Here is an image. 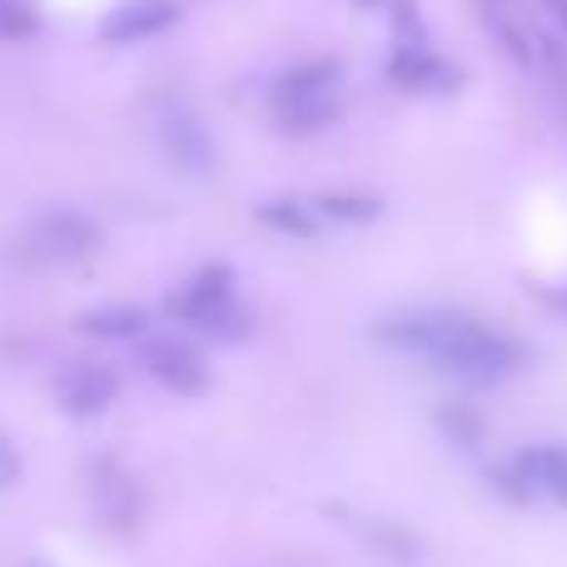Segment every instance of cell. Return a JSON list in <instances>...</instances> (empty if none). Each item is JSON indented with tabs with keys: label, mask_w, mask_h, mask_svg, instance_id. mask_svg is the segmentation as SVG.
I'll use <instances>...</instances> for the list:
<instances>
[{
	"label": "cell",
	"mask_w": 567,
	"mask_h": 567,
	"mask_svg": "<svg viewBox=\"0 0 567 567\" xmlns=\"http://www.w3.org/2000/svg\"><path fill=\"white\" fill-rule=\"evenodd\" d=\"M379 339L389 349L423 353L439 369L468 373V379H503L523 363L518 339H508L503 329H488L478 319L463 313H409V319H389L379 329Z\"/></svg>",
	"instance_id": "6da1fadb"
},
{
	"label": "cell",
	"mask_w": 567,
	"mask_h": 567,
	"mask_svg": "<svg viewBox=\"0 0 567 567\" xmlns=\"http://www.w3.org/2000/svg\"><path fill=\"white\" fill-rule=\"evenodd\" d=\"M235 309V269L229 265H209L199 269L185 289L169 299V313L185 323H199V329H219Z\"/></svg>",
	"instance_id": "7a4b0ae2"
},
{
	"label": "cell",
	"mask_w": 567,
	"mask_h": 567,
	"mask_svg": "<svg viewBox=\"0 0 567 567\" xmlns=\"http://www.w3.org/2000/svg\"><path fill=\"white\" fill-rule=\"evenodd\" d=\"M115 393H120V373L105 369V363H70L55 379V403L65 413H75V419L105 413L115 403Z\"/></svg>",
	"instance_id": "3957f363"
},
{
	"label": "cell",
	"mask_w": 567,
	"mask_h": 567,
	"mask_svg": "<svg viewBox=\"0 0 567 567\" xmlns=\"http://www.w3.org/2000/svg\"><path fill=\"white\" fill-rule=\"evenodd\" d=\"M140 359H145L150 379H159L169 393H205V383H209L205 353L185 339H150Z\"/></svg>",
	"instance_id": "277c9868"
},
{
	"label": "cell",
	"mask_w": 567,
	"mask_h": 567,
	"mask_svg": "<svg viewBox=\"0 0 567 567\" xmlns=\"http://www.w3.org/2000/svg\"><path fill=\"white\" fill-rule=\"evenodd\" d=\"M30 239L45 259H85L100 245V229L90 215L80 209H45V215L30 225Z\"/></svg>",
	"instance_id": "5b68a950"
},
{
	"label": "cell",
	"mask_w": 567,
	"mask_h": 567,
	"mask_svg": "<svg viewBox=\"0 0 567 567\" xmlns=\"http://www.w3.org/2000/svg\"><path fill=\"white\" fill-rule=\"evenodd\" d=\"M169 25H175V0H125L105 16L100 35L110 45H140V40H155Z\"/></svg>",
	"instance_id": "8992f818"
},
{
	"label": "cell",
	"mask_w": 567,
	"mask_h": 567,
	"mask_svg": "<svg viewBox=\"0 0 567 567\" xmlns=\"http://www.w3.org/2000/svg\"><path fill=\"white\" fill-rule=\"evenodd\" d=\"M333 85H339V60H303V65L284 70L275 80V105L289 110V105H303V100H323L333 95Z\"/></svg>",
	"instance_id": "52a82bcc"
},
{
	"label": "cell",
	"mask_w": 567,
	"mask_h": 567,
	"mask_svg": "<svg viewBox=\"0 0 567 567\" xmlns=\"http://www.w3.org/2000/svg\"><path fill=\"white\" fill-rule=\"evenodd\" d=\"M528 493H553V498L567 503V449H528L513 463Z\"/></svg>",
	"instance_id": "ba28073f"
},
{
	"label": "cell",
	"mask_w": 567,
	"mask_h": 567,
	"mask_svg": "<svg viewBox=\"0 0 567 567\" xmlns=\"http://www.w3.org/2000/svg\"><path fill=\"white\" fill-rule=\"evenodd\" d=\"M389 75L399 80V85H409V90H443V85H453V70L443 65L429 45H399Z\"/></svg>",
	"instance_id": "9c48e42d"
},
{
	"label": "cell",
	"mask_w": 567,
	"mask_h": 567,
	"mask_svg": "<svg viewBox=\"0 0 567 567\" xmlns=\"http://www.w3.org/2000/svg\"><path fill=\"white\" fill-rule=\"evenodd\" d=\"M165 150L175 155V165H185V169H209V159H215V145H209V135H205V125L199 120H189V115H175V120H165Z\"/></svg>",
	"instance_id": "30bf717a"
},
{
	"label": "cell",
	"mask_w": 567,
	"mask_h": 567,
	"mask_svg": "<svg viewBox=\"0 0 567 567\" xmlns=\"http://www.w3.org/2000/svg\"><path fill=\"white\" fill-rule=\"evenodd\" d=\"M95 493H100V513H105L110 523H120V528H130V523L140 518V488L125 478L120 468H100V483H95Z\"/></svg>",
	"instance_id": "8fae6325"
},
{
	"label": "cell",
	"mask_w": 567,
	"mask_h": 567,
	"mask_svg": "<svg viewBox=\"0 0 567 567\" xmlns=\"http://www.w3.org/2000/svg\"><path fill=\"white\" fill-rule=\"evenodd\" d=\"M80 329L95 333V339H135V333L145 329V313L130 309V303H120V309H95L80 319Z\"/></svg>",
	"instance_id": "7c38bea8"
},
{
	"label": "cell",
	"mask_w": 567,
	"mask_h": 567,
	"mask_svg": "<svg viewBox=\"0 0 567 567\" xmlns=\"http://www.w3.org/2000/svg\"><path fill=\"white\" fill-rule=\"evenodd\" d=\"M259 219H265L269 229H279V235H299V239H309L313 229H319L313 209L309 205H293V199H269V205L259 209Z\"/></svg>",
	"instance_id": "4fadbf2b"
},
{
	"label": "cell",
	"mask_w": 567,
	"mask_h": 567,
	"mask_svg": "<svg viewBox=\"0 0 567 567\" xmlns=\"http://www.w3.org/2000/svg\"><path fill=\"white\" fill-rule=\"evenodd\" d=\"M319 209L329 219H349V225H369V219H379V199L373 195H323Z\"/></svg>",
	"instance_id": "5bb4252c"
},
{
	"label": "cell",
	"mask_w": 567,
	"mask_h": 567,
	"mask_svg": "<svg viewBox=\"0 0 567 567\" xmlns=\"http://www.w3.org/2000/svg\"><path fill=\"white\" fill-rule=\"evenodd\" d=\"M16 478H20V453L10 443V433H0V488H10Z\"/></svg>",
	"instance_id": "9a60e30c"
},
{
	"label": "cell",
	"mask_w": 567,
	"mask_h": 567,
	"mask_svg": "<svg viewBox=\"0 0 567 567\" xmlns=\"http://www.w3.org/2000/svg\"><path fill=\"white\" fill-rule=\"evenodd\" d=\"M443 423H449V433H458L463 439V449L478 443V419H468V413H443Z\"/></svg>",
	"instance_id": "2e32d148"
},
{
	"label": "cell",
	"mask_w": 567,
	"mask_h": 567,
	"mask_svg": "<svg viewBox=\"0 0 567 567\" xmlns=\"http://www.w3.org/2000/svg\"><path fill=\"white\" fill-rule=\"evenodd\" d=\"M548 10L563 20V30H567V0H548Z\"/></svg>",
	"instance_id": "e0dca14e"
}]
</instances>
